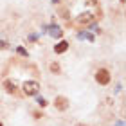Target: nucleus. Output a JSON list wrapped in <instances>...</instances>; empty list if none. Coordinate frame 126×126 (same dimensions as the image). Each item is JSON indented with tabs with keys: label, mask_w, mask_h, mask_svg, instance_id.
<instances>
[{
	"label": "nucleus",
	"mask_w": 126,
	"mask_h": 126,
	"mask_svg": "<svg viewBox=\"0 0 126 126\" xmlns=\"http://www.w3.org/2000/svg\"><path fill=\"white\" fill-rule=\"evenodd\" d=\"M40 90V83L38 81H25L24 83V94L25 95H34Z\"/></svg>",
	"instance_id": "nucleus-1"
},
{
	"label": "nucleus",
	"mask_w": 126,
	"mask_h": 126,
	"mask_svg": "<svg viewBox=\"0 0 126 126\" xmlns=\"http://www.w3.org/2000/svg\"><path fill=\"white\" fill-rule=\"evenodd\" d=\"M95 81L101 83V85H106L110 83V74H108V70H105V68H99L95 74Z\"/></svg>",
	"instance_id": "nucleus-2"
},
{
	"label": "nucleus",
	"mask_w": 126,
	"mask_h": 126,
	"mask_svg": "<svg viewBox=\"0 0 126 126\" xmlns=\"http://www.w3.org/2000/svg\"><path fill=\"white\" fill-rule=\"evenodd\" d=\"M92 20H94V15L92 13H83V15H79L76 18V24L78 25H88Z\"/></svg>",
	"instance_id": "nucleus-3"
},
{
	"label": "nucleus",
	"mask_w": 126,
	"mask_h": 126,
	"mask_svg": "<svg viewBox=\"0 0 126 126\" xmlns=\"http://www.w3.org/2000/svg\"><path fill=\"white\" fill-rule=\"evenodd\" d=\"M54 105H56V108L58 110H67L68 108V99L67 97H63V95H60V97H56V101H54Z\"/></svg>",
	"instance_id": "nucleus-4"
},
{
	"label": "nucleus",
	"mask_w": 126,
	"mask_h": 126,
	"mask_svg": "<svg viewBox=\"0 0 126 126\" xmlns=\"http://www.w3.org/2000/svg\"><path fill=\"white\" fill-rule=\"evenodd\" d=\"M67 49H68V43H67V42H60L58 45H54V50H56V52H58V54L65 52Z\"/></svg>",
	"instance_id": "nucleus-5"
},
{
	"label": "nucleus",
	"mask_w": 126,
	"mask_h": 126,
	"mask_svg": "<svg viewBox=\"0 0 126 126\" xmlns=\"http://www.w3.org/2000/svg\"><path fill=\"white\" fill-rule=\"evenodd\" d=\"M4 88L7 90V92H15V88H16V87H15V83H13V81H9V79H7V81H4Z\"/></svg>",
	"instance_id": "nucleus-6"
},
{
	"label": "nucleus",
	"mask_w": 126,
	"mask_h": 126,
	"mask_svg": "<svg viewBox=\"0 0 126 126\" xmlns=\"http://www.w3.org/2000/svg\"><path fill=\"white\" fill-rule=\"evenodd\" d=\"M61 29H60V27H50V36H56V38H60L61 36Z\"/></svg>",
	"instance_id": "nucleus-7"
},
{
	"label": "nucleus",
	"mask_w": 126,
	"mask_h": 126,
	"mask_svg": "<svg viewBox=\"0 0 126 126\" xmlns=\"http://www.w3.org/2000/svg\"><path fill=\"white\" fill-rule=\"evenodd\" d=\"M50 70L52 72H60V65L58 63H52V65H50Z\"/></svg>",
	"instance_id": "nucleus-8"
},
{
	"label": "nucleus",
	"mask_w": 126,
	"mask_h": 126,
	"mask_svg": "<svg viewBox=\"0 0 126 126\" xmlns=\"http://www.w3.org/2000/svg\"><path fill=\"white\" fill-rule=\"evenodd\" d=\"M38 105L40 106H45V105H47V101H45L43 97H38Z\"/></svg>",
	"instance_id": "nucleus-9"
},
{
	"label": "nucleus",
	"mask_w": 126,
	"mask_h": 126,
	"mask_svg": "<svg viewBox=\"0 0 126 126\" xmlns=\"http://www.w3.org/2000/svg\"><path fill=\"white\" fill-rule=\"evenodd\" d=\"M85 2H87L88 5H94V4H97V0H85Z\"/></svg>",
	"instance_id": "nucleus-10"
},
{
	"label": "nucleus",
	"mask_w": 126,
	"mask_h": 126,
	"mask_svg": "<svg viewBox=\"0 0 126 126\" xmlns=\"http://www.w3.org/2000/svg\"><path fill=\"white\" fill-rule=\"evenodd\" d=\"M18 52H20V54H22V56H25V54H27V52H25V49H22V47H20V49H18Z\"/></svg>",
	"instance_id": "nucleus-11"
},
{
	"label": "nucleus",
	"mask_w": 126,
	"mask_h": 126,
	"mask_svg": "<svg viewBox=\"0 0 126 126\" xmlns=\"http://www.w3.org/2000/svg\"><path fill=\"white\" fill-rule=\"evenodd\" d=\"M5 47H7V43H5V42H0V49H5Z\"/></svg>",
	"instance_id": "nucleus-12"
},
{
	"label": "nucleus",
	"mask_w": 126,
	"mask_h": 126,
	"mask_svg": "<svg viewBox=\"0 0 126 126\" xmlns=\"http://www.w3.org/2000/svg\"><path fill=\"white\" fill-rule=\"evenodd\" d=\"M76 126H85V124H76Z\"/></svg>",
	"instance_id": "nucleus-13"
},
{
	"label": "nucleus",
	"mask_w": 126,
	"mask_h": 126,
	"mask_svg": "<svg viewBox=\"0 0 126 126\" xmlns=\"http://www.w3.org/2000/svg\"><path fill=\"white\" fill-rule=\"evenodd\" d=\"M0 126H2V123H0Z\"/></svg>",
	"instance_id": "nucleus-14"
}]
</instances>
